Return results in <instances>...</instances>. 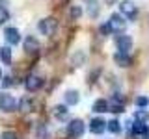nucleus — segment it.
<instances>
[{"label": "nucleus", "mask_w": 149, "mask_h": 139, "mask_svg": "<svg viewBox=\"0 0 149 139\" xmlns=\"http://www.w3.org/2000/svg\"><path fill=\"white\" fill-rule=\"evenodd\" d=\"M84 130H86V124H84V120H80V119H73L71 122L67 124V136L73 137V139H77V137H80L82 133H84Z\"/></svg>", "instance_id": "obj_1"}, {"label": "nucleus", "mask_w": 149, "mask_h": 139, "mask_svg": "<svg viewBox=\"0 0 149 139\" xmlns=\"http://www.w3.org/2000/svg\"><path fill=\"white\" fill-rule=\"evenodd\" d=\"M56 28H58V21L54 17H47L43 21H39V32L43 35H52L56 32Z\"/></svg>", "instance_id": "obj_2"}, {"label": "nucleus", "mask_w": 149, "mask_h": 139, "mask_svg": "<svg viewBox=\"0 0 149 139\" xmlns=\"http://www.w3.org/2000/svg\"><path fill=\"white\" fill-rule=\"evenodd\" d=\"M17 109V100L13 98L11 95L4 93L0 95V111H6V113H11V111Z\"/></svg>", "instance_id": "obj_3"}, {"label": "nucleus", "mask_w": 149, "mask_h": 139, "mask_svg": "<svg viewBox=\"0 0 149 139\" xmlns=\"http://www.w3.org/2000/svg\"><path fill=\"white\" fill-rule=\"evenodd\" d=\"M41 85H43V78L37 76V74H30V76L24 80V87L28 93H34V91H39Z\"/></svg>", "instance_id": "obj_4"}, {"label": "nucleus", "mask_w": 149, "mask_h": 139, "mask_svg": "<svg viewBox=\"0 0 149 139\" xmlns=\"http://www.w3.org/2000/svg\"><path fill=\"white\" fill-rule=\"evenodd\" d=\"M123 108H125V98L119 95V93H116V95L108 100V111H112V113H121Z\"/></svg>", "instance_id": "obj_5"}, {"label": "nucleus", "mask_w": 149, "mask_h": 139, "mask_svg": "<svg viewBox=\"0 0 149 139\" xmlns=\"http://www.w3.org/2000/svg\"><path fill=\"white\" fill-rule=\"evenodd\" d=\"M116 46H118L119 52H127L129 54V50L132 48V37L125 35V34L118 35V37H116Z\"/></svg>", "instance_id": "obj_6"}, {"label": "nucleus", "mask_w": 149, "mask_h": 139, "mask_svg": "<svg viewBox=\"0 0 149 139\" xmlns=\"http://www.w3.org/2000/svg\"><path fill=\"white\" fill-rule=\"evenodd\" d=\"M119 9H121V15H125V17H129V19H134V17H136V13H138L136 6H134L130 0H123V2L119 4Z\"/></svg>", "instance_id": "obj_7"}, {"label": "nucleus", "mask_w": 149, "mask_h": 139, "mask_svg": "<svg viewBox=\"0 0 149 139\" xmlns=\"http://www.w3.org/2000/svg\"><path fill=\"white\" fill-rule=\"evenodd\" d=\"M108 24L112 26V30H118V32H121V30H125V19H123V15H119V13H114V15L110 17V21H108Z\"/></svg>", "instance_id": "obj_8"}, {"label": "nucleus", "mask_w": 149, "mask_h": 139, "mask_svg": "<svg viewBox=\"0 0 149 139\" xmlns=\"http://www.w3.org/2000/svg\"><path fill=\"white\" fill-rule=\"evenodd\" d=\"M4 37H6V41L9 45H19V41H21V34H19L17 28H6L4 30Z\"/></svg>", "instance_id": "obj_9"}, {"label": "nucleus", "mask_w": 149, "mask_h": 139, "mask_svg": "<svg viewBox=\"0 0 149 139\" xmlns=\"http://www.w3.org/2000/svg\"><path fill=\"white\" fill-rule=\"evenodd\" d=\"M90 130H91V133L99 136V133H102V132L106 130V122H104V120H102L101 117L91 119V122H90Z\"/></svg>", "instance_id": "obj_10"}, {"label": "nucleus", "mask_w": 149, "mask_h": 139, "mask_svg": "<svg viewBox=\"0 0 149 139\" xmlns=\"http://www.w3.org/2000/svg\"><path fill=\"white\" fill-rule=\"evenodd\" d=\"M24 50L28 54H36L37 50H39V41H37L34 35H28L24 39Z\"/></svg>", "instance_id": "obj_11"}, {"label": "nucleus", "mask_w": 149, "mask_h": 139, "mask_svg": "<svg viewBox=\"0 0 149 139\" xmlns=\"http://www.w3.org/2000/svg\"><path fill=\"white\" fill-rule=\"evenodd\" d=\"M114 61H116V65H119V67H130L132 59H130V56L127 52H118V54H114Z\"/></svg>", "instance_id": "obj_12"}, {"label": "nucleus", "mask_w": 149, "mask_h": 139, "mask_svg": "<svg viewBox=\"0 0 149 139\" xmlns=\"http://www.w3.org/2000/svg\"><path fill=\"white\" fill-rule=\"evenodd\" d=\"M52 113H54V117L58 119V120H63V119L69 115V109H67V106H63V104H58V106H54Z\"/></svg>", "instance_id": "obj_13"}, {"label": "nucleus", "mask_w": 149, "mask_h": 139, "mask_svg": "<svg viewBox=\"0 0 149 139\" xmlns=\"http://www.w3.org/2000/svg\"><path fill=\"white\" fill-rule=\"evenodd\" d=\"M78 100H80V93L74 91V89H69L67 93H65V102H67L69 106H74L78 104Z\"/></svg>", "instance_id": "obj_14"}, {"label": "nucleus", "mask_w": 149, "mask_h": 139, "mask_svg": "<svg viewBox=\"0 0 149 139\" xmlns=\"http://www.w3.org/2000/svg\"><path fill=\"white\" fill-rule=\"evenodd\" d=\"M84 63H86V54H84L82 50L74 52L73 58H71V65L73 67H80V65H84Z\"/></svg>", "instance_id": "obj_15"}, {"label": "nucleus", "mask_w": 149, "mask_h": 139, "mask_svg": "<svg viewBox=\"0 0 149 139\" xmlns=\"http://www.w3.org/2000/svg\"><path fill=\"white\" fill-rule=\"evenodd\" d=\"M93 111H97V113H104V111H108V100H104V98H99V100H95L93 102Z\"/></svg>", "instance_id": "obj_16"}, {"label": "nucleus", "mask_w": 149, "mask_h": 139, "mask_svg": "<svg viewBox=\"0 0 149 139\" xmlns=\"http://www.w3.org/2000/svg\"><path fill=\"white\" fill-rule=\"evenodd\" d=\"M19 109L22 111V113H28V111H34V102H32L28 96H24V98H21V102H19Z\"/></svg>", "instance_id": "obj_17"}, {"label": "nucleus", "mask_w": 149, "mask_h": 139, "mask_svg": "<svg viewBox=\"0 0 149 139\" xmlns=\"http://www.w3.org/2000/svg\"><path fill=\"white\" fill-rule=\"evenodd\" d=\"M0 61L4 65L11 63V48H9V46H2V48H0Z\"/></svg>", "instance_id": "obj_18"}, {"label": "nucleus", "mask_w": 149, "mask_h": 139, "mask_svg": "<svg viewBox=\"0 0 149 139\" xmlns=\"http://www.w3.org/2000/svg\"><path fill=\"white\" fill-rule=\"evenodd\" d=\"M130 130H132L134 136H143V133H146V130H147V126L143 122H136V120H134L132 126H130Z\"/></svg>", "instance_id": "obj_19"}, {"label": "nucleus", "mask_w": 149, "mask_h": 139, "mask_svg": "<svg viewBox=\"0 0 149 139\" xmlns=\"http://www.w3.org/2000/svg\"><path fill=\"white\" fill-rule=\"evenodd\" d=\"M134 119H136V122H143V124H146L149 120V113L146 109H138L136 113H134Z\"/></svg>", "instance_id": "obj_20"}, {"label": "nucleus", "mask_w": 149, "mask_h": 139, "mask_svg": "<svg viewBox=\"0 0 149 139\" xmlns=\"http://www.w3.org/2000/svg\"><path fill=\"white\" fill-rule=\"evenodd\" d=\"M106 128H108V132H112V133H119V130H121L119 120H116V119L108 120V122H106Z\"/></svg>", "instance_id": "obj_21"}, {"label": "nucleus", "mask_w": 149, "mask_h": 139, "mask_svg": "<svg viewBox=\"0 0 149 139\" xmlns=\"http://www.w3.org/2000/svg\"><path fill=\"white\" fill-rule=\"evenodd\" d=\"M80 15H82V8L80 6H73L71 8V19L77 21V19H80Z\"/></svg>", "instance_id": "obj_22"}, {"label": "nucleus", "mask_w": 149, "mask_h": 139, "mask_svg": "<svg viewBox=\"0 0 149 139\" xmlns=\"http://www.w3.org/2000/svg\"><path fill=\"white\" fill-rule=\"evenodd\" d=\"M9 21V13L6 8H0V24H4V22Z\"/></svg>", "instance_id": "obj_23"}, {"label": "nucleus", "mask_w": 149, "mask_h": 139, "mask_svg": "<svg viewBox=\"0 0 149 139\" xmlns=\"http://www.w3.org/2000/svg\"><path fill=\"white\" fill-rule=\"evenodd\" d=\"M147 104H149L147 96H138V98H136V106H138V108H146Z\"/></svg>", "instance_id": "obj_24"}, {"label": "nucleus", "mask_w": 149, "mask_h": 139, "mask_svg": "<svg viewBox=\"0 0 149 139\" xmlns=\"http://www.w3.org/2000/svg\"><path fill=\"white\" fill-rule=\"evenodd\" d=\"M112 32H114V30H112V26L108 24V22L101 26V34H102V35H108V34H112Z\"/></svg>", "instance_id": "obj_25"}, {"label": "nucleus", "mask_w": 149, "mask_h": 139, "mask_svg": "<svg viewBox=\"0 0 149 139\" xmlns=\"http://www.w3.org/2000/svg\"><path fill=\"white\" fill-rule=\"evenodd\" d=\"M2 83H4V87H11L13 85V78L11 76H4L2 78Z\"/></svg>", "instance_id": "obj_26"}, {"label": "nucleus", "mask_w": 149, "mask_h": 139, "mask_svg": "<svg viewBox=\"0 0 149 139\" xmlns=\"http://www.w3.org/2000/svg\"><path fill=\"white\" fill-rule=\"evenodd\" d=\"M2 139H17V133L11 132V130H9V132H4L2 133Z\"/></svg>", "instance_id": "obj_27"}, {"label": "nucleus", "mask_w": 149, "mask_h": 139, "mask_svg": "<svg viewBox=\"0 0 149 139\" xmlns=\"http://www.w3.org/2000/svg\"><path fill=\"white\" fill-rule=\"evenodd\" d=\"M90 15H97V8H95V4H91V8H90Z\"/></svg>", "instance_id": "obj_28"}, {"label": "nucleus", "mask_w": 149, "mask_h": 139, "mask_svg": "<svg viewBox=\"0 0 149 139\" xmlns=\"http://www.w3.org/2000/svg\"><path fill=\"white\" fill-rule=\"evenodd\" d=\"M143 139H149V128L146 130V133H143Z\"/></svg>", "instance_id": "obj_29"}, {"label": "nucleus", "mask_w": 149, "mask_h": 139, "mask_svg": "<svg viewBox=\"0 0 149 139\" xmlns=\"http://www.w3.org/2000/svg\"><path fill=\"white\" fill-rule=\"evenodd\" d=\"M116 2V0H106V4H108V6H110V4H114Z\"/></svg>", "instance_id": "obj_30"}, {"label": "nucleus", "mask_w": 149, "mask_h": 139, "mask_svg": "<svg viewBox=\"0 0 149 139\" xmlns=\"http://www.w3.org/2000/svg\"><path fill=\"white\" fill-rule=\"evenodd\" d=\"M0 82H2V71H0Z\"/></svg>", "instance_id": "obj_31"}]
</instances>
